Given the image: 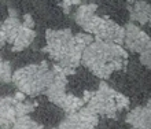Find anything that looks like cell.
<instances>
[{"label": "cell", "mask_w": 151, "mask_h": 129, "mask_svg": "<svg viewBox=\"0 0 151 129\" xmlns=\"http://www.w3.org/2000/svg\"><path fill=\"white\" fill-rule=\"evenodd\" d=\"M45 40L44 51L68 76L73 74L74 69L81 63L83 51L93 41V36L88 33L73 34L70 29H47Z\"/></svg>", "instance_id": "6da1fadb"}, {"label": "cell", "mask_w": 151, "mask_h": 129, "mask_svg": "<svg viewBox=\"0 0 151 129\" xmlns=\"http://www.w3.org/2000/svg\"><path fill=\"white\" fill-rule=\"evenodd\" d=\"M128 52L121 45L93 40L83 51L81 63L96 77L107 80L113 73L127 66Z\"/></svg>", "instance_id": "7a4b0ae2"}, {"label": "cell", "mask_w": 151, "mask_h": 129, "mask_svg": "<svg viewBox=\"0 0 151 129\" xmlns=\"http://www.w3.org/2000/svg\"><path fill=\"white\" fill-rule=\"evenodd\" d=\"M52 78V69L48 67V63L43 61L39 64H28L18 69L17 72H12L11 81L25 96H37L47 91Z\"/></svg>", "instance_id": "3957f363"}, {"label": "cell", "mask_w": 151, "mask_h": 129, "mask_svg": "<svg viewBox=\"0 0 151 129\" xmlns=\"http://www.w3.org/2000/svg\"><path fill=\"white\" fill-rule=\"evenodd\" d=\"M88 103V109H91L96 115H104L107 118H115L117 113L129 107V97L110 88L107 84L99 85L96 92H92Z\"/></svg>", "instance_id": "277c9868"}, {"label": "cell", "mask_w": 151, "mask_h": 129, "mask_svg": "<svg viewBox=\"0 0 151 129\" xmlns=\"http://www.w3.org/2000/svg\"><path fill=\"white\" fill-rule=\"evenodd\" d=\"M84 30L88 34L95 36V40L113 43L117 45L124 44V28L107 16L95 15L91 22L84 28Z\"/></svg>", "instance_id": "5b68a950"}, {"label": "cell", "mask_w": 151, "mask_h": 129, "mask_svg": "<svg viewBox=\"0 0 151 129\" xmlns=\"http://www.w3.org/2000/svg\"><path fill=\"white\" fill-rule=\"evenodd\" d=\"M124 44L131 52H142L151 48L150 36L135 24H128L124 28Z\"/></svg>", "instance_id": "8992f818"}, {"label": "cell", "mask_w": 151, "mask_h": 129, "mask_svg": "<svg viewBox=\"0 0 151 129\" xmlns=\"http://www.w3.org/2000/svg\"><path fill=\"white\" fill-rule=\"evenodd\" d=\"M99 117L91 109L83 107L77 113L68 115L58 129H96Z\"/></svg>", "instance_id": "52a82bcc"}, {"label": "cell", "mask_w": 151, "mask_h": 129, "mask_svg": "<svg viewBox=\"0 0 151 129\" xmlns=\"http://www.w3.org/2000/svg\"><path fill=\"white\" fill-rule=\"evenodd\" d=\"M52 72H54V78H52V82L48 85L47 91H45V95L50 99V102H52L54 105L59 106V103L62 102V99L66 95V85H68V78L65 76L63 70L55 64L52 67Z\"/></svg>", "instance_id": "ba28073f"}, {"label": "cell", "mask_w": 151, "mask_h": 129, "mask_svg": "<svg viewBox=\"0 0 151 129\" xmlns=\"http://www.w3.org/2000/svg\"><path fill=\"white\" fill-rule=\"evenodd\" d=\"M151 109L150 100L146 106L135 107L127 115V124L132 126V129H150L151 125Z\"/></svg>", "instance_id": "9c48e42d"}, {"label": "cell", "mask_w": 151, "mask_h": 129, "mask_svg": "<svg viewBox=\"0 0 151 129\" xmlns=\"http://www.w3.org/2000/svg\"><path fill=\"white\" fill-rule=\"evenodd\" d=\"M14 96L0 97V129H11L17 120Z\"/></svg>", "instance_id": "30bf717a"}, {"label": "cell", "mask_w": 151, "mask_h": 129, "mask_svg": "<svg viewBox=\"0 0 151 129\" xmlns=\"http://www.w3.org/2000/svg\"><path fill=\"white\" fill-rule=\"evenodd\" d=\"M8 16L6 18L3 24L0 25V32L4 36V40L12 44V41L15 40L17 34L22 28V24H21L19 15H18V11L14 10V8H10L8 10Z\"/></svg>", "instance_id": "8fae6325"}, {"label": "cell", "mask_w": 151, "mask_h": 129, "mask_svg": "<svg viewBox=\"0 0 151 129\" xmlns=\"http://www.w3.org/2000/svg\"><path fill=\"white\" fill-rule=\"evenodd\" d=\"M129 14H131V19L137 22L140 25H147L150 24V16H151V7L150 4L144 0L136 1L131 8H129Z\"/></svg>", "instance_id": "7c38bea8"}, {"label": "cell", "mask_w": 151, "mask_h": 129, "mask_svg": "<svg viewBox=\"0 0 151 129\" xmlns=\"http://www.w3.org/2000/svg\"><path fill=\"white\" fill-rule=\"evenodd\" d=\"M35 37H36V32H35L33 29L22 26L21 30L18 32V34H17L15 40L12 41V51H14V52L24 51L25 48H28L29 45L33 43Z\"/></svg>", "instance_id": "4fadbf2b"}, {"label": "cell", "mask_w": 151, "mask_h": 129, "mask_svg": "<svg viewBox=\"0 0 151 129\" xmlns=\"http://www.w3.org/2000/svg\"><path fill=\"white\" fill-rule=\"evenodd\" d=\"M96 10H98V6L92 3L80 6L74 14V19L77 22V25L84 29L92 21V18L96 15Z\"/></svg>", "instance_id": "5bb4252c"}, {"label": "cell", "mask_w": 151, "mask_h": 129, "mask_svg": "<svg viewBox=\"0 0 151 129\" xmlns=\"http://www.w3.org/2000/svg\"><path fill=\"white\" fill-rule=\"evenodd\" d=\"M84 105H85V102L83 100V97H78L76 96V95H69L66 93L65 97L62 99V102L59 103V107L63 110L66 114H74L77 113L80 109H83Z\"/></svg>", "instance_id": "9a60e30c"}, {"label": "cell", "mask_w": 151, "mask_h": 129, "mask_svg": "<svg viewBox=\"0 0 151 129\" xmlns=\"http://www.w3.org/2000/svg\"><path fill=\"white\" fill-rule=\"evenodd\" d=\"M11 129H44V128L43 125H40L39 122L33 121L30 117L25 115V117L17 118Z\"/></svg>", "instance_id": "2e32d148"}, {"label": "cell", "mask_w": 151, "mask_h": 129, "mask_svg": "<svg viewBox=\"0 0 151 129\" xmlns=\"http://www.w3.org/2000/svg\"><path fill=\"white\" fill-rule=\"evenodd\" d=\"M35 107H36V105L35 103H32V102H17L15 105V114H17V118L19 117H25V115H28V114H30L35 110Z\"/></svg>", "instance_id": "e0dca14e"}, {"label": "cell", "mask_w": 151, "mask_h": 129, "mask_svg": "<svg viewBox=\"0 0 151 129\" xmlns=\"http://www.w3.org/2000/svg\"><path fill=\"white\" fill-rule=\"evenodd\" d=\"M12 77L11 63L8 61L0 59V82H10Z\"/></svg>", "instance_id": "ac0fdd59"}, {"label": "cell", "mask_w": 151, "mask_h": 129, "mask_svg": "<svg viewBox=\"0 0 151 129\" xmlns=\"http://www.w3.org/2000/svg\"><path fill=\"white\" fill-rule=\"evenodd\" d=\"M150 49L151 48H147L140 52V62H142L143 66H146V67H148V69L151 67V51Z\"/></svg>", "instance_id": "d6986e66"}, {"label": "cell", "mask_w": 151, "mask_h": 129, "mask_svg": "<svg viewBox=\"0 0 151 129\" xmlns=\"http://www.w3.org/2000/svg\"><path fill=\"white\" fill-rule=\"evenodd\" d=\"M21 24H22V26H25V28L33 29V26H35V19H33V16L30 15V14H25V15L22 16Z\"/></svg>", "instance_id": "ffe728a7"}, {"label": "cell", "mask_w": 151, "mask_h": 129, "mask_svg": "<svg viewBox=\"0 0 151 129\" xmlns=\"http://www.w3.org/2000/svg\"><path fill=\"white\" fill-rule=\"evenodd\" d=\"M81 0H60V7L63 8L65 12H69L70 7L74 6V4H78Z\"/></svg>", "instance_id": "44dd1931"}, {"label": "cell", "mask_w": 151, "mask_h": 129, "mask_svg": "<svg viewBox=\"0 0 151 129\" xmlns=\"http://www.w3.org/2000/svg\"><path fill=\"white\" fill-rule=\"evenodd\" d=\"M4 43H6V40H4V36L1 34V32H0V48L4 45Z\"/></svg>", "instance_id": "7402d4cb"}, {"label": "cell", "mask_w": 151, "mask_h": 129, "mask_svg": "<svg viewBox=\"0 0 151 129\" xmlns=\"http://www.w3.org/2000/svg\"><path fill=\"white\" fill-rule=\"evenodd\" d=\"M128 1H132V0H128Z\"/></svg>", "instance_id": "603a6c76"}]
</instances>
